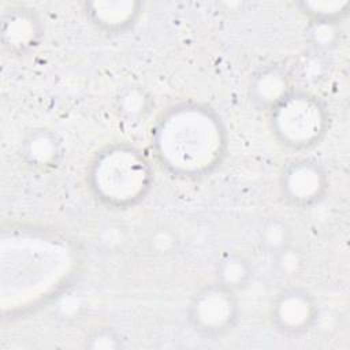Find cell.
I'll list each match as a JSON object with an SVG mask.
<instances>
[{
	"label": "cell",
	"mask_w": 350,
	"mask_h": 350,
	"mask_svg": "<svg viewBox=\"0 0 350 350\" xmlns=\"http://www.w3.org/2000/svg\"><path fill=\"white\" fill-rule=\"evenodd\" d=\"M159 160L180 176H201L220 163L226 133L219 116L197 104L172 107L154 129Z\"/></svg>",
	"instance_id": "obj_1"
},
{
	"label": "cell",
	"mask_w": 350,
	"mask_h": 350,
	"mask_svg": "<svg viewBox=\"0 0 350 350\" xmlns=\"http://www.w3.org/2000/svg\"><path fill=\"white\" fill-rule=\"evenodd\" d=\"M88 180L93 194L101 202L126 208L141 201L149 191L152 168L139 150L116 144L96 154L89 168Z\"/></svg>",
	"instance_id": "obj_2"
},
{
	"label": "cell",
	"mask_w": 350,
	"mask_h": 350,
	"mask_svg": "<svg viewBox=\"0 0 350 350\" xmlns=\"http://www.w3.org/2000/svg\"><path fill=\"white\" fill-rule=\"evenodd\" d=\"M269 113L273 135L291 149H308L319 144L327 129V109L309 93L293 90Z\"/></svg>",
	"instance_id": "obj_3"
},
{
	"label": "cell",
	"mask_w": 350,
	"mask_h": 350,
	"mask_svg": "<svg viewBox=\"0 0 350 350\" xmlns=\"http://www.w3.org/2000/svg\"><path fill=\"white\" fill-rule=\"evenodd\" d=\"M238 312L235 291L215 282L194 294L189 306V319L200 334L220 336L234 327Z\"/></svg>",
	"instance_id": "obj_4"
},
{
	"label": "cell",
	"mask_w": 350,
	"mask_h": 350,
	"mask_svg": "<svg viewBox=\"0 0 350 350\" xmlns=\"http://www.w3.org/2000/svg\"><path fill=\"white\" fill-rule=\"evenodd\" d=\"M279 189L287 204L299 208L310 206L317 204L327 193V172L317 161L309 159L294 160L283 168Z\"/></svg>",
	"instance_id": "obj_5"
},
{
	"label": "cell",
	"mask_w": 350,
	"mask_h": 350,
	"mask_svg": "<svg viewBox=\"0 0 350 350\" xmlns=\"http://www.w3.org/2000/svg\"><path fill=\"white\" fill-rule=\"evenodd\" d=\"M317 317V304L306 290L287 287L272 301L271 321L278 331L287 335L306 332Z\"/></svg>",
	"instance_id": "obj_6"
},
{
	"label": "cell",
	"mask_w": 350,
	"mask_h": 350,
	"mask_svg": "<svg viewBox=\"0 0 350 350\" xmlns=\"http://www.w3.org/2000/svg\"><path fill=\"white\" fill-rule=\"evenodd\" d=\"M41 23L33 10L12 5L1 16V42L12 53H25L38 45Z\"/></svg>",
	"instance_id": "obj_7"
},
{
	"label": "cell",
	"mask_w": 350,
	"mask_h": 350,
	"mask_svg": "<svg viewBox=\"0 0 350 350\" xmlns=\"http://www.w3.org/2000/svg\"><path fill=\"white\" fill-rule=\"evenodd\" d=\"M293 92V78L287 68L268 64L256 71L250 79L249 96L252 103L261 109L271 111Z\"/></svg>",
	"instance_id": "obj_8"
},
{
	"label": "cell",
	"mask_w": 350,
	"mask_h": 350,
	"mask_svg": "<svg viewBox=\"0 0 350 350\" xmlns=\"http://www.w3.org/2000/svg\"><path fill=\"white\" fill-rule=\"evenodd\" d=\"M21 156L27 165L36 170H51L63 156L62 139L49 129H33L21 142Z\"/></svg>",
	"instance_id": "obj_9"
},
{
	"label": "cell",
	"mask_w": 350,
	"mask_h": 350,
	"mask_svg": "<svg viewBox=\"0 0 350 350\" xmlns=\"http://www.w3.org/2000/svg\"><path fill=\"white\" fill-rule=\"evenodd\" d=\"M85 14L97 29L115 33L127 29L139 15L135 1H90L85 3Z\"/></svg>",
	"instance_id": "obj_10"
},
{
	"label": "cell",
	"mask_w": 350,
	"mask_h": 350,
	"mask_svg": "<svg viewBox=\"0 0 350 350\" xmlns=\"http://www.w3.org/2000/svg\"><path fill=\"white\" fill-rule=\"evenodd\" d=\"M252 273L253 269L249 260L237 252H230L224 253L217 260L215 268V282L232 291H237L249 283Z\"/></svg>",
	"instance_id": "obj_11"
},
{
	"label": "cell",
	"mask_w": 350,
	"mask_h": 350,
	"mask_svg": "<svg viewBox=\"0 0 350 350\" xmlns=\"http://www.w3.org/2000/svg\"><path fill=\"white\" fill-rule=\"evenodd\" d=\"M115 107L119 116L126 122H138L150 111L152 98L141 86L130 85L119 92Z\"/></svg>",
	"instance_id": "obj_12"
},
{
	"label": "cell",
	"mask_w": 350,
	"mask_h": 350,
	"mask_svg": "<svg viewBox=\"0 0 350 350\" xmlns=\"http://www.w3.org/2000/svg\"><path fill=\"white\" fill-rule=\"evenodd\" d=\"M258 243L265 253L273 256L293 243V230L284 219L272 216L261 224Z\"/></svg>",
	"instance_id": "obj_13"
},
{
	"label": "cell",
	"mask_w": 350,
	"mask_h": 350,
	"mask_svg": "<svg viewBox=\"0 0 350 350\" xmlns=\"http://www.w3.org/2000/svg\"><path fill=\"white\" fill-rule=\"evenodd\" d=\"M340 25L338 21L316 19L306 27V40L314 52L329 51L339 42Z\"/></svg>",
	"instance_id": "obj_14"
},
{
	"label": "cell",
	"mask_w": 350,
	"mask_h": 350,
	"mask_svg": "<svg viewBox=\"0 0 350 350\" xmlns=\"http://www.w3.org/2000/svg\"><path fill=\"white\" fill-rule=\"evenodd\" d=\"M145 246L146 250L156 257H168L179 249L180 237L174 227L168 224H159L148 232Z\"/></svg>",
	"instance_id": "obj_15"
},
{
	"label": "cell",
	"mask_w": 350,
	"mask_h": 350,
	"mask_svg": "<svg viewBox=\"0 0 350 350\" xmlns=\"http://www.w3.org/2000/svg\"><path fill=\"white\" fill-rule=\"evenodd\" d=\"M129 242L127 227L116 220H108L98 226L94 234V243L103 253L122 252Z\"/></svg>",
	"instance_id": "obj_16"
},
{
	"label": "cell",
	"mask_w": 350,
	"mask_h": 350,
	"mask_svg": "<svg viewBox=\"0 0 350 350\" xmlns=\"http://www.w3.org/2000/svg\"><path fill=\"white\" fill-rule=\"evenodd\" d=\"M273 269L284 279H295L306 268V257L301 249L293 243L272 256Z\"/></svg>",
	"instance_id": "obj_17"
},
{
	"label": "cell",
	"mask_w": 350,
	"mask_h": 350,
	"mask_svg": "<svg viewBox=\"0 0 350 350\" xmlns=\"http://www.w3.org/2000/svg\"><path fill=\"white\" fill-rule=\"evenodd\" d=\"M290 75L295 81H301L305 83L317 82L325 72V62L320 56L319 52H312L308 55H302L288 70Z\"/></svg>",
	"instance_id": "obj_18"
},
{
	"label": "cell",
	"mask_w": 350,
	"mask_h": 350,
	"mask_svg": "<svg viewBox=\"0 0 350 350\" xmlns=\"http://www.w3.org/2000/svg\"><path fill=\"white\" fill-rule=\"evenodd\" d=\"M310 21H340L347 14L349 1H302L298 4Z\"/></svg>",
	"instance_id": "obj_19"
},
{
	"label": "cell",
	"mask_w": 350,
	"mask_h": 350,
	"mask_svg": "<svg viewBox=\"0 0 350 350\" xmlns=\"http://www.w3.org/2000/svg\"><path fill=\"white\" fill-rule=\"evenodd\" d=\"M119 346V336L109 328H98L86 338V347L90 349H116Z\"/></svg>",
	"instance_id": "obj_20"
}]
</instances>
